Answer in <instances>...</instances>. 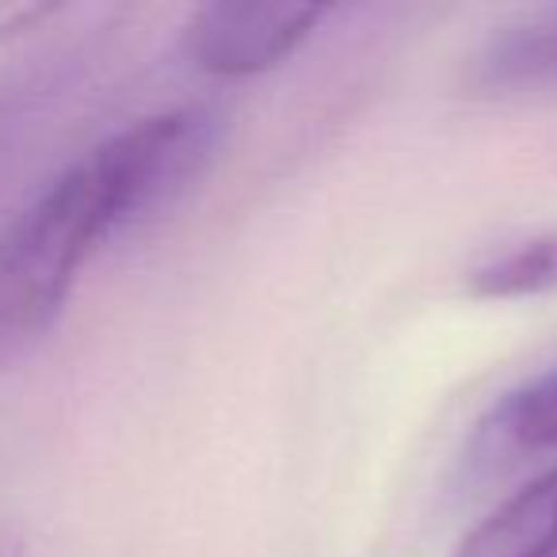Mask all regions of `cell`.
Segmentation results:
<instances>
[{
	"label": "cell",
	"mask_w": 557,
	"mask_h": 557,
	"mask_svg": "<svg viewBox=\"0 0 557 557\" xmlns=\"http://www.w3.org/2000/svg\"><path fill=\"white\" fill-rule=\"evenodd\" d=\"M466 290L473 298H485V302L534 298L557 290V230L527 237L504 252L488 256L466 275Z\"/></svg>",
	"instance_id": "8992f818"
},
{
	"label": "cell",
	"mask_w": 557,
	"mask_h": 557,
	"mask_svg": "<svg viewBox=\"0 0 557 557\" xmlns=\"http://www.w3.org/2000/svg\"><path fill=\"white\" fill-rule=\"evenodd\" d=\"M325 4H202L184 24V54L210 77H256L298 54Z\"/></svg>",
	"instance_id": "3957f363"
},
{
	"label": "cell",
	"mask_w": 557,
	"mask_h": 557,
	"mask_svg": "<svg viewBox=\"0 0 557 557\" xmlns=\"http://www.w3.org/2000/svg\"><path fill=\"white\" fill-rule=\"evenodd\" d=\"M0 126H4V100H0Z\"/></svg>",
	"instance_id": "30bf717a"
},
{
	"label": "cell",
	"mask_w": 557,
	"mask_h": 557,
	"mask_svg": "<svg viewBox=\"0 0 557 557\" xmlns=\"http://www.w3.org/2000/svg\"><path fill=\"white\" fill-rule=\"evenodd\" d=\"M47 16H54V4H32V0L27 4H0V42L32 32Z\"/></svg>",
	"instance_id": "ba28073f"
},
{
	"label": "cell",
	"mask_w": 557,
	"mask_h": 557,
	"mask_svg": "<svg viewBox=\"0 0 557 557\" xmlns=\"http://www.w3.org/2000/svg\"><path fill=\"white\" fill-rule=\"evenodd\" d=\"M225 119L210 108L161 111L111 134L92 149L115 210V230L131 233L141 222L172 210L214 164Z\"/></svg>",
	"instance_id": "7a4b0ae2"
},
{
	"label": "cell",
	"mask_w": 557,
	"mask_h": 557,
	"mask_svg": "<svg viewBox=\"0 0 557 557\" xmlns=\"http://www.w3.org/2000/svg\"><path fill=\"white\" fill-rule=\"evenodd\" d=\"M108 237H119L115 210L92 157L58 172L0 230V371L50 333L77 271Z\"/></svg>",
	"instance_id": "6da1fadb"
},
{
	"label": "cell",
	"mask_w": 557,
	"mask_h": 557,
	"mask_svg": "<svg viewBox=\"0 0 557 557\" xmlns=\"http://www.w3.org/2000/svg\"><path fill=\"white\" fill-rule=\"evenodd\" d=\"M466 85L478 96L557 88V9H539L496 27L466 65Z\"/></svg>",
	"instance_id": "277c9868"
},
{
	"label": "cell",
	"mask_w": 557,
	"mask_h": 557,
	"mask_svg": "<svg viewBox=\"0 0 557 557\" xmlns=\"http://www.w3.org/2000/svg\"><path fill=\"white\" fill-rule=\"evenodd\" d=\"M0 557H27L24 534H20L12 523H0Z\"/></svg>",
	"instance_id": "9c48e42d"
},
{
	"label": "cell",
	"mask_w": 557,
	"mask_h": 557,
	"mask_svg": "<svg viewBox=\"0 0 557 557\" xmlns=\"http://www.w3.org/2000/svg\"><path fill=\"white\" fill-rule=\"evenodd\" d=\"M455 557H557V466L481 519Z\"/></svg>",
	"instance_id": "5b68a950"
},
{
	"label": "cell",
	"mask_w": 557,
	"mask_h": 557,
	"mask_svg": "<svg viewBox=\"0 0 557 557\" xmlns=\"http://www.w3.org/2000/svg\"><path fill=\"white\" fill-rule=\"evenodd\" d=\"M485 440L496 450H554L557 447V367L527 386L511 389L485 420Z\"/></svg>",
	"instance_id": "52a82bcc"
}]
</instances>
